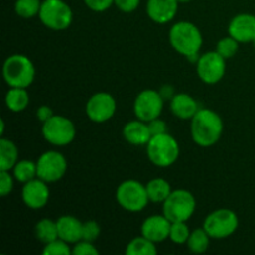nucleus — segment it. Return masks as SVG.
I'll return each instance as SVG.
<instances>
[{
    "label": "nucleus",
    "instance_id": "nucleus-1",
    "mask_svg": "<svg viewBox=\"0 0 255 255\" xmlns=\"http://www.w3.org/2000/svg\"><path fill=\"white\" fill-rule=\"evenodd\" d=\"M224 124L219 114L211 109H199L191 120V137L197 146L208 148L214 146L223 134Z\"/></svg>",
    "mask_w": 255,
    "mask_h": 255
},
{
    "label": "nucleus",
    "instance_id": "nucleus-2",
    "mask_svg": "<svg viewBox=\"0 0 255 255\" xmlns=\"http://www.w3.org/2000/svg\"><path fill=\"white\" fill-rule=\"evenodd\" d=\"M168 40L174 51L192 61H198L199 51L203 46V35L196 24L184 20L176 22L169 29Z\"/></svg>",
    "mask_w": 255,
    "mask_h": 255
},
{
    "label": "nucleus",
    "instance_id": "nucleus-3",
    "mask_svg": "<svg viewBox=\"0 0 255 255\" xmlns=\"http://www.w3.org/2000/svg\"><path fill=\"white\" fill-rule=\"evenodd\" d=\"M36 75L34 62L24 54H12L2 64V79L9 87L29 89Z\"/></svg>",
    "mask_w": 255,
    "mask_h": 255
},
{
    "label": "nucleus",
    "instance_id": "nucleus-4",
    "mask_svg": "<svg viewBox=\"0 0 255 255\" xmlns=\"http://www.w3.org/2000/svg\"><path fill=\"white\" fill-rule=\"evenodd\" d=\"M147 157L153 166L158 168H168L179 158L181 147L178 141L168 132L152 136L146 144Z\"/></svg>",
    "mask_w": 255,
    "mask_h": 255
},
{
    "label": "nucleus",
    "instance_id": "nucleus-5",
    "mask_svg": "<svg viewBox=\"0 0 255 255\" xmlns=\"http://www.w3.org/2000/svg\"><path fill=\"white\" fill-rule=\"evenodd\" d=\"M37 17L47 29L52 31H64L71 26L74 11L64 0H42Z\"/></svg>",
    "mask_w": 255,
    "mask_h": 255
},
{
    "label": "nucleus",
    "instance_id": "nucleus-6",
    "mask_svg": "<svg viewBox=\"0 0 255 255\" xmlns=\"http://www.w3.org/2000/svg\"><path fill=\"white\" fill-rule=\"evenodd\" d=\"M115 197L117 204L129 213L142 212L149 203L146 184L136 179H126L121 182L117 186Z\"/></svg>",
    "mask_w": 255,
    "mask_h": 255
},
{
    "label": "nucleus",
    "instance_id": "nucleus-7",
    "mask_svg": "<svg viewBox=\"0 0 255 255\" xmlns=\"http://www.w3.org/2000/svg\"><path fill=\"white\" fill-rule=\"evenodd\" d=\"M197 208L193 193L187 189H173L168 198L162 203V213L173 222H188Z\"/></svg>",
    "mask_w": 255,
    "mask_h": 255
},
{
    "label": "nucleus",
    "instance_id": "nucleus-8",
    "mask_svg": "<svg viewBox=\"0 0 255 255\" xmlns=\"http://www.w3.org/2000/svg\"><path fill=\"white\" fill-rule=\"evenodd\" d=\"M41 134L47 143L55 147H65L74 142L76 127L69 117L54 115L42 124Z\"/></svg>",
    "mask_w": 255,
    "mask_h": 255
},
{
    "label": "nucleus",
    "instance_id": "nucleus-9",
    "mask_svg": "<svg viewBox=\"0 0 255 255\" xmlns=\"http://www.w3.org/2000/svg\"><path fill=\"white\" fill-rule=\"evenodd\" d=\"M203 228L212 239L229 238L238 231L239 217L229 208L216 209L204 218Z\"/></svg>",
    "mask_w": 255,
    "mask_h": 255
},
{
    "label": "nucleus",
    "instance_id": "nucleus-10",
    "mask_svg": "<svg viewBox=\"0 0 255 255\" xmlns=\"http://www.w3.org/2000/svg\"><path fill=\"white\" fill-rule=\"evenodd\" d=\"M37 178L46 183H55L61 181L67 172V159L61 152L49 149L40 154L36 161Z\"/></svg>",
    "mask_w": 255,
    "mask_h": 255
},
{
    "label": "nucleus",
    "instance_id": "nucleus-11",
    "mask_svg": "<svg viewBox=\"0 0 255 255\" xmlns=\"http://www.w3.org/2000/svg\"><path fill=\"white\" fill-rule=\"evenodd\" d=\"M199 80L206 85H216L223 80L227 71V60L216 50L204 52L196 62Z\"/></svg>",
    "mask_w": 255,
    "mask_h": 255
},
{
    "label": "nucleus",
    "instance_id": "nucleus-12",
    "mask_svg": "<svg viewBox=\"0 0 255 255\" xmlns=\"http://www.w3.org/2000/svg\"><path fill=\"white\" fill-rule=\"evenodd\" d=\"M117 101L110 92L100 91L90 96L85 105V114L95 124H105L115 116Z\"/></svg>",
    "mask_w": 255,
    "mask_h": 255
},
{
    "label": "nucleus",
    "instance_id": "nucleus-13",
    "mask_svg": "<svg viewBox=\"0 0 255 255\" xmlns=\"http://www.w3.org/2000/svg\"><path fill=\"white\" fill-rule=\"evenodd\" d=\"M166 100L161 92L153 89H146L139 92L133 101V114L136 119L144 122L161 117Z\"/></svg>",
    "mask_w": 255,
    "mask_h": 255
},
{
    "label": "nucleus",
    "instance_id": "nucleus-14",
    "mask_svg": "<svg viewBox=\"0 0 255 255\" xmlns=\"http://www.w3.org/2000/svg\"><path fill=\"white\" fill-rule=\"evenodd\" d=\"M22 203L32 211L45 208L50 201L49 183L40 178H34L22 184L21 188Z\"/></svg>",
    "mask_w": 255,
    "mask_h": 255
},
{
    "label": "nucleus",
    "instance_id": "nucleus-15",
    "mask_svg": "<svg viewBox=\"0 0 255 255\" xmlns=\"http://www.w3.org/2000/svg\"><path fill=\"white\" fill-rule=\"evenodd\" d=\"M172 222L162 214H152L147 217L141 224V234L156 244L162 243L169 238Z\"/></svg>",
    "mask_w": 255,
    "mask_h": 255
},
{
    "label": "nucleus",
    "instance_id": "nucleus-16",
    "mask_svg": "<svg viewBox=\"0 0 255 255\" xmlns=\"http://www.w3.org/2000/svg\"><path fill=\"white\" fill-rule=\"evenodd\" d=\"M228 35L241 44L253 41L255 37V15L242 12L233 16L228 24Z\"/></svg>",
    "mask_w": 255,
    "mask_h": 255
},
{
    "label": "nucleus",
    "instance_id": "nucleus-17",
    "mask_svg": "<svg viewBox=\"0 0 255 255\" xmlns=\"http://www.w3.org/2000/svg\"><path fill=\"white\" fill-rule=\"evenodd\" d=\"M178 0H147V16L156 24H168L178 12Z\"/></svg>",
    "mask_w": 255,
    "mask_h": 255
},
{
    "label": "nucleus",
    "instance_id": "nucleus-18",
    "mask_svg": "<svg viewBox=\"0 0 255 255\" xmlns=\"http://www.w3.org/2000/svg\"><path fill=\"white\" fill-rule=\"evenodd\" d=\"M169 109L173 116L183 121H191L194 115L199 111V104L193 96L186 92L176 94L169 100Z\"/></svg>",
    "mask_w": 255,
    "mask_h": 255
},
{
    "label": "nucleus",
    "instance_id": "nucleus-19",
    "mask_svg": "<svg viewBox=\"0 0 255 255\" xmlns=\"http://www.w3.org/2000/svg\"><path fill=\"white\" fill-rule=\"evenodd\" d=\"M57 231H59V238L65 241L66 243L74 246L82 239V226L84 222L80 221L77 217L64 214L56 219Z\"/></svg>",
    "mask_w": 255,
    "mask_h": 255
},
{
    "label": "nucleus",
    "instance_id": "nucleus-20",
    "mask_svg": "<svg viewBox=\"0 0 255 255\" xmlns=\"http://www.w3.org/2000/svg\"><path fill=\"white\" fill-rule=\"evenodd\" d=\"M122 134L126 142L132 146H146L152 137L148 124L138 119L127 122L122 129Z\"/></svg>",
    "mask_w": 255,
    "mask_h": 255
},
{
    "label": "nucleus",
    "instance_id": "nucleus-21",
    "mask_svg": "<svg viewBox=\"0 0 255 255\" xmlns=\"http://www.w3.org/2000/svg\"><path fill=\"white\" fill-rule=\"evenodd\" d=\"M5 105H6L7 110L15 112V114L25 111L30 105V96L27 89L9 87L7 92L5 94Z\"/></svg>",
    "mask_w": 255,
    "mask_h": 255
},
{
    "label": "nucleus",
    "instance_id": "nucleus-22",
    "mask_svg": "<svg viewBox=\"0 0 255 255\" xmlns=\"http://www.w3.org/2000/svg\"><path fill=\"white\" fill-rule=\"evenodd\" d=\"M19 161V148L9 138H0V171H11Z\"/></svg>",
    "mask_w": 255,
    "mask_h": 255
},
{
    "label": "nucleus",
    "instance_id": "nucleus-23",
    "mask_svg": "<svg viewBox=\"0 0 255 255\" xmlns=\"http://www.w3.org/2000/svg\"><path fill=\"white\" fill-rule=\"evenodd\" d=\"M147 194L152 203H163L169 194L172 193V187L167 179L153 178L146 183Z\"/></svg>",
    "mask_w": 255,
    "mask_h": 255
},
{
    "label": "nucleus",
    "instance_id": "nucleus-24",
    "mask_svg": "<svg viewBox=\"0 0 255 255\" xmlns=\"http://www.w3.org/2000/svg\"><path fill=\"white\" fill-rule=\"evenodd\" d=\"M157 252H158L157 244L142 234L131 239L125 249L126 255H156Z\"/></svg>",
    "mask_w": 255,
    "mask_h": 255
},
{
    "label": "nucleus",
    "instance_id": "nucleus-25",
    "mask_svg": "<svg viewBox=\"0 0 255 255\" xmlns=\"http://www.w3.org/2000/svg\"><path fill=\"white\" fill-rule=\"evenodd\" d=\"M35 237L42 244H47L50 242L59 238V231H57L56 221L50 218H42L35 224Z\"/></svg>",
    "mask_w": 255,
    "mask_h": 255
},
{
    "label": "nucleus",
    "instance_id": "nucleus-26",
    "mask_svg": "<svg viewBox=\"0 0 255 255\" xmlns=\"http://www.w3.org/2000/svg\"><path fill=\"white\" fill-rule=\"evenodd\" d=\"M211 239L212 238L207 233L206 229L202 227V228H197L191 232V236H189L186 246L194 254L206 253L211 244Z\"/></svg>",
    "mask_w": 255,
    "mask_h": 255
},
{
    "label": "nucleus",
    "instance_id": "nucleus-27",
    "mask_svg": "<svg viewBox=\"0 0 255 255\" xmlns=\"http://www.w3.org/2000/svg\"><path fill=\"white\" fill-rule=\"evenodd\" d=\"M11 173L16 182L22 184L26 183L37 177L36 162L30 161V159H19L14 168L11 169Z\"/></svg>",
    "mask_w": 255,
    "mask_h": 255
},
{
    "label": "nucleus",
    "instance_id": "nucleus-28",
    "mask_svg": "<svg viewBox=\"0 0 255 255\" xmlns=\"http://www.w3.org/2000/svg\"><path fill=\"white\" fill-rule=\"evenodd\" d=\"M42 0H16L14 4L15 14L22 19L39 16Z\"/></svg>",
    "mask_w": 255,
    "mask_h": 255
},
{
    "label": "nucleus",
    "instance_id": "nucleus-29",
    "mask_svg": "<svg viewBox=\"0 0 255 255\" xmlns=\"http://www.w3.org/2000/svg\"><path fill=\"white\" fill-rule=\"evenodd\" d=\"M239 45H241V42L237 41L231 35H228V36L223 37L217 42L216 51L226 60H229L236 56L237 52L239 51Z\"/></svg>",
    "mask_w": 255,
    "mask_h": 255
},
{
    "label": "nucleus",
    "instance_id": "nucleus-30",
    "mask_svg": "<svg viewBox=\"0 0 255 255\" xmlns=\"http://www.w3.org/2000/svg\"><path fill=\"white\" fill-rule=\"evenodd\" d=\"M191 229H189L187 222H173L171 224V231H169V241L174 244H186L191 236Z\"/></svg>",
    "mask_w": 255,
    "mask_h": 255
},
{
    "label": "nucleus",
    "instance_id": "nucleus-31",
    "mask_svg": "<svg viewBox=\"0 0 255 255\" xmlns=\"http://www.w3.org/2000/svg\"><path fill=\"white\" fill-rule=\"evenodd\" d=\"M42 254L44 255H70L72 254V247L71 244L66 243L62 239L57 238L55 241L50 242V243L44 244V249H42Z\"/></svg>",
    "mask_w": 255,
    "mask_h": 255
},
{
    "label": "nucleus",
    "instance_id": "nucleus-32",
    "mask_svg": "<svg viewBox=\"0 0 255 255\" xmlns=\"http://www.w3.org/2000/svg\"><path fill=\"white\" fill-rule=\"evenodd\" d=\"M16 179L12 176L11 171H0V196L2 198L9 196L14 189V183Z\"/></svg>",
    "mask_w": 255,
    "mask_h": 255
},
{
    "label": "nucleus",
    "instance_id": "nucleus-33",
    "mask_svg": "<svg viewBox=\"0 0 255 255\" xmlns=\"http://www.w3.org/2000/svg\"><path fill=\"white\" fill-rule=\"evenodd\" d=\"M101 233V227L96 221H86L82 226V239L89 242L97 241Z\"/></svg>",
    "mask_w": 255,
    "mask_h": 255
},
{
    "label": "nucleus",
    "instance_id": "nucleus-34",
    "mask_svg": "<svg viewBox=\"0 0 255 255\" xmlns=\"http://www.w3.org/2000/svg\"><path fill=\"white\" fill-rule=\"evenodd\" d=\"M72 254L74 255H99L100 252L94 244V242L81 239L72 246Z\"/></svg>",
    "mask_w": 255,
    "mask_h": 255
},
{
    "label": "nucleus",
    "instance_id": "nucleus-35",
    "mask_svg": "<svg viewBox=\"0 0 255 255\" xmlns=\"http://www.w3.org/2000/svg\"><path fill=\"white\" fill-rule=\"evenodd\" d=\"M84 2L94 12H104L115 5V0H84Z\"/></svg>",
    "mask_w": 255,
    "mask_h": 255
},
{
    "label": "nucleus",
    "instance_id": "nucleus-36",
    "mask_svg": "<svg viewBox=\"0 0 255 255\" xmlns=\"http://www.w3.org/2000/svg\"><path fill=\"white\" fill-rule=\"evenodd\" d=\"M139 2L141 0H115V6L122 12H133L134 10H137V7L139 6Z\"/></svg>",
    "mask_w": 255,
    "mask_h": 255
},
{
    "label": "nucleus",
    "instance_id": "nucleus-37",
    "mask_svg": "<svg viewBox=\"0 0 255 255\" xmlns=\"http://www.w3.org/2000/svg\"><path fill=\"white\" fill-rule=\"evenodd\" d=\"M149 127V131H151L152 136H156V134H162L166 133L167 131V124L161 119V117H157V119L152 120V121L147 122Z\"/></svg>",
    "mask_w": 255,
    "mask_h": 255
},
{
    "label": "nucleus",
    "instance_id": "nucleus-38",
    "mask_svg": "<svg viewBox=\"0 0 255 255\" xmlns=\"http://www.w3.org/2000/svg\"><path fill=\"white\" fill-rule=\"evenodd\" d=\"M54 115L55 114L54 111H52V109H50L46 105H42V106H40L39 109L36 110V119L39 120V121H41V124L47 121V120L51 116H54Z\"/></svg>",
    "mask_w": 255,
    "mask_h": 255
},
{
    "label": "nucleus",
    "instance_id": "nucleus-39",
    "mask_svg": "<svg viewBox=\"0 0 255 255\" xmlns=\"http://www.w3.org/2000/svg\"><path fill=\"white\" fill-rule=\"evenodd\" d=\"M159 92H161L162 97H163L164 100H171L172 97L176 95V92H174V89L171 86V85H163V86L161 87V89L158 90Z\"/></svg>",
    "mask_w": 255,
    "mask_h": 255
},
{
    "label": "nucleus",
    "instance_id": "nucleus-40",
    "mask_svg": "<svg viewBox=\"0 0 255 255\" xmlns=\"http://www.w3.org/2000/svg\"><path fill=\"white\" fill-rule=\"evenodd\" d=\"M189 1H192V0H178L179 4H184V2H189Z\"/></svg>",
    "mask_w": 255,
    "mask_h": 255
},
{
    "label": "nucleus",
    "instance_id": "nucleus-41",
    "mask_svg": "<svg viewBox=\"0 0 255 255\" xmlns=\"http://www.w3.org/2000/svg\"><path fill=\"white\" fill-rule=\"evenodd\" d=\"M252 44H253V46H254V49H255V37H254L253 41H252Z\"/></svg>",
    "mask_w": 255,
    "mask_h": 255
}]
</instances>
